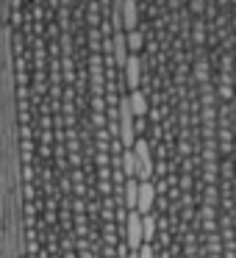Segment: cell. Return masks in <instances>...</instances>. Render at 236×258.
<instances>
[{
  "label": "cell",
  "instance_id": "52a82bcc",
  "mask_svg": "<svg viewBox=\"0 0 236 258\" xmlns=\"http://www.w3.org/2000/svg\"><path fill=\"white\" fill-rule=\"evenodd\" d=\"M192 9H195V12L200 14V12H203V0H192Z\"/></svg>",
  "mask_w": 236,
  "mask_h": 258
},
{
  "label": "cell",
  "instance_id": "5b68a950",
  "mask_svg": "<svg viewBox=\"0 0 236 258\" xmlns=\"http://www.w3.org/2000/svg\"><path fill=\"white\" fill-rule=\"evenodd\" d=\"M125 45H128V53H134V56H139L142 47H145V36H142V31H125Z\"/></svg>",
  "mask_w": 236,
  "mask_h": 258
},
{
  "label": "cell",
  "instance_id": "8992f818",
  "mask_svg": "<svg viewBox=\"0 0 236 258\" xmlns=\"http://www.w3.org/2000/svg\"><path fill=\"white\" fill-rule=\"evenodd\" d=\"M136 255H139V258H158L156 255V247H153V244H142L139 250H136Z\"/></svg>",
  "mask_w": 236,
  "mask_h": 258
},
{
  "label": "cell",
  "instance_id": "7a4b0ae2",
  "mask_svg": "<svg viewBox=\"0 0 236 258\" xmlns=\"http://www.w3.org/2000/svg\"><path fill=\"white\" fill-rule=\"evenodd\" d=\"M153 211H156V183L147 180V183H139V189H136V214L147 217Z\"/></svg>",
  "mask_w": 236,
  "mask_h": 258
},
{
  "label": "cell",
  "instance_id": "3957f363",
  "mask_svg": "<svg viewBox=\"0 0 236 258\" xmlns=\"http://www.w3.org/2000/svg\"><path fill=\"white\" fill-rule=\"evenodd\" d=\"M120 23H123V31L139 28V9H136V0H123V3H120Z\"/></svg>",
  "mask_w": 236,
  "mask_h": 258
},
{
  "label": "cell",
  "instance_id": "277c9868",
  "mask_svg": "<svg viewBox=\"0 0 236 258\" xmlns=\"http://www.w3.org/2000/svg\"><path fill=\"white\" fill-rule=\"evenodd\" d=\"M128 106H131V114H134V119L147 117V114H150L147 92H145V89H134V92H128Z\"/></svg>",
  "mask_w": 236,
  "mask_h": 258
},
{
  "label": "cell",
  "instance_id": "6da1fadb",
  "mask_svg": "<svg viewBox=\"0 0 236 258\" xmlns=\"http://www.w3.org/2000/svg\"><path fill=\"white\" fill-rule=\"evenodd\" d=\"M123 84H125L128 92L142 89V61H139V56H134V53H131V56L125 58V64H123Z\"/></svg>",
  "mask_w": 236,
  "mask_h": 258
}]
</instances>
